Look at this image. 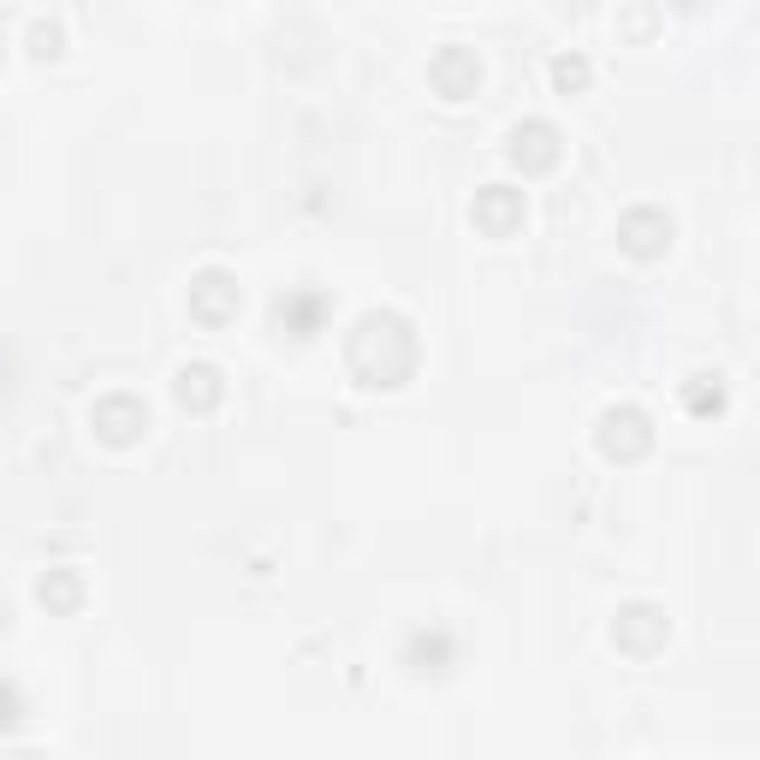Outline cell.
<instances>
[{
	"label": "cell",
	"instance_id": "1",
	"mask_svg": "<svg viewBox=\"0 0 760 760\" xmlns=\"http://www.w3.org/2000/svg\"><path fill=\"white\" fill-rule=\"evenodd\" d=\"M316 327H321V298H298V303H291V333L309 339Z\"/></svg>",
	"mask_w": 760,
	"mask_h": 760
},
{
	"label": "cell",
	"instance_id": "2",
	"mask_svg": "<svg viewBox=\"0 0 760 760\" xmlns=\"http://www.w3.org/2000/svg\"><path fill=\"white\" fill-rule=\"evenodd\" d=\"M12 707H19V701H12V689L0 683V724H12V719H19V713H12Z\"/></svg>",
	"mask_w": 760,
	"mask_h": 760
}]
</instances>
